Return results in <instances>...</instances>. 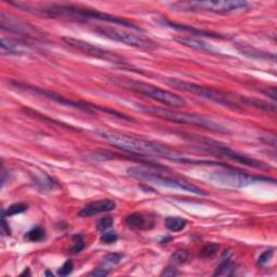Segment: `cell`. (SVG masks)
<instances>
[{
    "label": "cell",
    "instance_id": "6da1fadb",
    "mask_svg": "<svg viewBox=\"0 0 277 277\" xmlns=\"http://www.w3.org/2000/svg\"><path fill=\"white\" fill-rule=\"evenodd\" d=\"M97 133L105 141L109 142L111 145L116 146L117 148L130 153V154H133L138 157H158L184 165H196V162L197 165L199 164V159H193L188 156H185L182 153H180L174 148H170L167 145L160 144V143L157 142H153L150 140L125 135V133L109 130H100Z\"/></svg>",
    "mask_w": 277,
    "mask_h": 277
},
{
    "label": "cell",
    "instance_id": "7a4b0ae2",
    "mask_svg": "<svg viewBox=\"0 0 277 277\" xmlns=\"http://www.w3.org/2000/svg\"><path fill=\"white\" fill-rule=\"evenodd\" d=\"M15 7L22 8V10L31 12L37 15H41L51 18H60L64 21H73V22H90V21H100L106 22L114 25H120L123 27L130 28V30L143 32L142 28L135 23H132L125 18L115 16L112 14H108L104 12H100L97 10H92L88 8L76 7L72 5H49L42 8H31L25 4H11Z\"/></svg>",
    "mask_w": 277,
    "mask_h": 277
},
{
    "label": "cell",
    "instance_id": "3957f363",
    "mask_svg": "<svg viewBox=\"0 0 277 277\" xmlns=\"http://www.w3.org/2000/svg\"><path fill=\"white\" fill-rule=\"evenodd\" d=\"M111 81L118 86L120 88L130 90L132 92H136L138 94L144 95V97L159 102L161 104H165L168 108L173 109H181L186 105V101L184 98L180 97V95L170 92L165 89H160L156 86H153L151 83L131 79L128 77H123V76H118V77H112Z\"/></svg>",
    "mask_w": 277,
    "mask_h": 277
},
{
    "label": "cell",
    "instance_id": "277c9868",
    "mask_svg": "<svg viewBox=\"0 0 277 277\" xmlns=\"http://www.w3.org/2000/svg\"><path fill=\"white\" fill-rule=\"evenodd\" d=\"M138 109L147 115L154 116L160 119H164L170 122H177V123H183V125L194 126L197 128L207 129L209 131H215L219 133H228L226 128L220 125L218 122H215L208 118L203 116L196 115V114H188V113H180L173 110L168 109H161V108H153L147 106V105H139Z\"/></svg>",
    "mask_w": 277,
    "mask_h": 277
},
{
    "label": "cell",
    "instance_id": "5b68a950",
    "mask_svg": "<svg viewBox=\"0 0 277 277\" xmlns=\"http://www.w3.org/2000/svg\"><path fill=\"white\" fill-rule=\"evenodd\" d=\"M165 82L178 90L194 94L198 98H203L209 101H212L217 103L218 105H221V106L231 109L237 112L243 111L241 104H237L235 101H233L231 95L224 91L218 90L215 88H210V87H205V86H200L193 82L183 81L177 78H167L165 79Z\"/></svg>",
    "mask_w": 277,
    "mask_h": 277
},
{
    "label": "cell",
    "instance_id": "8992f818",
    "mask_svg": "<svg viewBox=\"0 0 277 277\" xmlns=\"http://www.w3.org/2000/svg\"><path fill=\"white\" fill-rule=\"evenodd\" d=\"M173 10L186 12H211L228 14L250 10V4L242 0H222V2H183L171 4Z\"/></svg>",
    "mask_w": 277,
    "mask_h": 277
},
{
    "label": "cell",
    "instance_id": "52a82bcc",
    "mask_svg": "<svg viewBox=\"0 0 277 277\" xmlns=\"http://www.w3.org/2000/svg\"><path fill=\"white\" fill-rule=\"evenodd\" d=\"M127 174L133 179H137L139 181H144V182H147L151 184L184 190V192H188L195 195L207 196V193L205 192V190L195 186L194 184H190L186 182V181L180 180L177 178H171L164 174L157 173V171L155 173V171L143 169L139 167H131L127 170Z\"/></svg>",
    "mask_w": 277,
    "mask_h": 277
},
{
    "label": "cell",
    "instance_id": "ba28073f",
    "mask_svg": "<svg viewBox=\"0 0 277 277\" xmlns=\"http://www.w3.org/2000/svg\"><path fill=\"white\" fill-rule=\"evenodd\" d=\"M13 84L16 86V87H18V88H22V89H25V90L40 94V95H42V97H45L47 99H50V100H52L54 102H58V103H60L62 105H66V106L74 108V109H77V110H82V111H86V112H95V113L103 112V113H106V114H109V115H112L114 117H117V118H119L121 120H132L131 117L125 115V114L119 113L117 111L111 110V109H108V108L100 106V105H98V104L73 101V100L64 98L63 95H61V94L54 93L52 91H48V90H45V89H42L40 87H36V86L23 83V82H20V81H14Z\"/></svg>",
    "mask_w": 277,
    "mask_h": 277
},
{
    "label": "cell",
    "instance_id": "9c48e42d",
    "mask_svg": "<svg viewBox=\"0 0 277 277\" xmlns=\"http://www.w3.org/2000/svg\"><path fill=\"white\" fill-rule=\"evenodd\" d=\"M93 32L100 36L109 38L111 40L118 41L133 48H138V49L154 50L156 48H158V44L152 40L151 38L141 34L121 30V28H117L115 26L99 25L93 28Z\"/></svg>",
    "mask_w": 277,
    "mask_h": 277
},
{
    "label": "cell",
    "instance_id": "30bf717a",
    "mask_svg": "<svg viewBox=\"0 0 277 277\" xmlns=\"http://www.w3.org/2000/svg\"><path fill=\"white\" fill-rule=\"evenodd\" d=\"M210 180L216 184L235 188L245 187L258 182H270V181H272V182L275 183L274 179L262 176H253L238 169L232 168L230 166L222 167V169L214 171V173L210 175Z\"/></svg>",
    "mask_w": 277,
    "mask_h": 277
},
{
    "label": "cell",
    "instance_id": "8fae6325",
    "mask_svg": "<svg viewBox=\"0 0 277 277\" xmlns=\"http://www.w3.org/2000/svg\"><path fill=\"white\" fill-rule=\"evenodd\" d=\"M199 147L204 150L205 152H208V153H210V154L215 155V156L221 157L224 159H228L231 161L237 162V164L247 166V167H251L254 169H260V170H265V171L272 170V167L267 165L266 162L251 158V157H248L246 155H243V154H241V153H238V152H236L230 147H227V146L218 144V143H216V142H210L208 140H205L204 142L200 143Z\"/></svg>",
    "mask_w": 277,
    "mask_h": 277
},
{
    "label": "cell",
    "instance_id": "7c38bea8",
    "mask_svg": "<svg viewBox=\"0 0 277 277\" xmlns=\"http://www.w3.org/2000/svg\"><path fill=\"white\" fill-rule=\"evenodd\" d=\"M63 41L65 44H68L70 47H72L73 49L80 51L84 54H87L91 58L102 60V61H106L111 62L114 64H118V65H126L127 62L121 58L120 55H118L115 52L109 51L106 49H103V48L94 46L90 42H87L81 39H76V38L73 37H64Z\"/></svg>",
    "mask_w": 277,
    "mask_h": 277
},
{
    "label": "cell",
    "instance_id": "4fadbf2b",
    "mask_svg": "<svg viewBox=\"0 0 277 277\" xmlns=\"http://www.w3.org/2000/svg\"><path fill=\"white\" fill-rule=\"evenodd\" d=\"M0 27H2V30L4 31L24 38H28V39H44L42 34L38 31L36 27H33V25L27 24L24 21L18 20V18L10 14H6L4 11L0 13Z\"/></svg>",
    "mask_w": 277,
    "mask_h": 277
},
{
    "label": "cell",
    "instance_id": "5bb4252c",
    "mask_svg": "<svg viewBox=\"0 0 277 277\" xmlns=\"http://www.w3.org/2000/svg\"><path fill=\"white\" fill-rule=\"evenodd\" d=\"M116 208V203L112 199H101L97 202H92L88 205H86L80 211L78 216L80 218H91L103 212H110L112 210Z\"/></svg>",
    "mask_w": 277,
    "mask_h": 277
},
{
    "label": "cell",
    "instance_id": "9a60e30c",
    "mask_svg": "<svg viewBox=\"0 0 277 277\" xmlns=\"http://www.w3.org/2000/svg\"><path fill=\"white\" fill-rule=\"evenodd\" d=\"M126 224L129 228L135 231H142V230H147L154 226V221L153 220L143 214H131L126 218Z\"/></svg>",
    "mask_w": 277,
    "mask_h": 277
},
{
    "label": "cell",
    "instance_id": "2e32d148",
    "mask_svg": "<svg viewBox=\"0 0 277 277\" xmlns=\"http://www.w3.org/2000/svg\"><path fill=\"white\" fill-rule=\"evenodd\" d=\"M160 23L164 26H166V27L174 28V30L181 31V32H188V33H190V35H194V36H204V37H210V38H224L221 35H218V34H215V33H210V32H205V31H200V30H196V28L189 27V26H186V25L177 24V23H174V22L168 21V20H161Z\"/></svg>",
    "mask_w": 277,
    "mask_h": 277
},
{
    "label": "cell",
    "instance_id": "e0dca14e",
    "mask_svg": "<svg viewBox=\"0 0 277 277\" xmlns=\"http://www.w3.org/2000/svg\"><path fill=\"white\" fill-rule=\"evenodd\" d=\"M2 54L4 55H26L27 49L26 48L14 40L7 39V38H2Z\"/></svg>",
    "mask_w": 277,
    "mask_h": 277
},
{
    "label": "cell",
    "instance_id": "ac0fdd59",
    "mask_svg": "<svg viewBox=\"0 0 277 277\" xmlns=\"http://www.w3.org/2000/svg\"><path fill=\"white\" fill-rule=\"evenodd\" d=\"M176 41H178L179 44L183 45V46H186L188 48H192V49L197 50V51H204V52H209V53L214 52V49L208 44H206L203 40L196 39V38L177 37Z\"/></svg>",
    "mask_w": 277,
    "mask_h": 277
},
{
    "label": "cell",
    "instance_id": "d6986e66",
    "mask_svg": "<svg viewBox=\"0 0 277 277\" xmlns=\"http://www.w3.org/2000/svg\"><path fill=\"white\" fill-rule=\"evenodd\" d=\"M240 102L244 105H248V106H252L257 110H260L262 112H276V108L274 104H270L265 101L259 100V99H253V98H247V97H241Z\"/></svg>",
    "mask_w": 277,
    "mask_h": 277
},
{
    "label": "cell",
    "instance_id": "ffe728a7",
    "mask_svg": "<svg viewBox=\"0 0 277 277\" xmlns=\"http://www.w3.org/2000/svg\"><path fill=\"white\" fill-rule=\"evenodd\" d=\"M33 181L34 183L36 184V186L39 188L40 190H53L55 188H59L60 185L55 182L53 179H51L50 177L44 175H36L33 176Z\"/></svg>",
    "mask_w": 277,
    "mask_h": 277
},
{
    "label": "cell",
    "instance_id": "44dd1931",
    "mask_svg": "<svg viewBox=\"0 0 277 277\" xmlns=\"http://www.w3.org/2000/svg\"><path fill=\"white\" fill-rule=\"evenodd\" d=\"M186 224H187L186 220L180 217H168L165 221L166 227L173 233H178L184 230Z\"/></svg>",
    "mask_w": 277,
    "mask_h": 277
},
{
    "label": "cell",
    "instance_id": "7402d4cb",
    "mask_svg": "<svg viewBox=\"0 0 277 277\" xmlns=\"http://www.w3.org/2000/svg\"><path fill=\"white\" fill-rule=\"evenodd\" d=\"M236 270V265L231 261L228 257L220 263L217 271L215 272V276H232Z\"/></svg>",
    "mask_w": 277,
    "mask_h": 277
},
{
    "label": "cell",
    "instance_id": "603a6c76",
    "mask_svg": "<svg viewBox=\"0 0 277 277\" xmlns=\"http://www.w3.org/2000/svg\"><path fill=\"white\" fill-rule=\"evenodd\" d=\"M121 259H122V254L121 253H109L102 259L100 267H103V269L111 272L112 267L119 264Z\"/></svg>",
    "mask_w": 277,
    "mask_h": 277
},
{
    "label": "cell",
    "instance_id": "cb8c5ba5",
    "mask_svg": "<svg viewBox=\"0 0 277 277\" xmlns=\"http://www.w3.org/2000/svg\"><path fill=\"white\" fill-rule=\"evenodd\" d=\"M25 238L28 242H32V243L41 242L46 238L45 228H42L40 226H36L25 234Z\"/></svg>",
    "mask_w": 277,
    "mask_h": 277
},
{
    "label": "cell",
    "instance_id": "d4e9b609",
    "mask_svg": "<svg viewBox=\"0 0 277 277\" xmlns=\"http://www.w3.org/2000/svg\"><path fill=\"white\" fill-rule=\"evenodd\" d=\"M27 205L24 203H17V204H13L10 207H9L6 211L3 210V215H5L6 217H12L18 214H22L27 210Z\"/></svg>",
    "mask_w": 277,
    "mask_h": 277
},
{
    "label": "cell",
    "instance_id": "484cf974",
    "mask_svg": "<svg viewBox=\"0 0 277 277\" xmlns=\"http://www.w3.org/2000/svg\"><path fill=\"white\" fill-rule=\"evenodd\" d=\"M188 260V252L186 250H177L171 255V261L176 265L184 264Z\"/></svg>",
    "mask_w": 277,
    "mask_h": 277
},
{
    "label": "cell",
    "instance_id": "4316f807",
    "mask_svg": "<svg viewBox=\"0 0 277 277\" xmlns=\"http://www.w3.org/2000/svg\"><path fill=\"white\" fill-rule=\"evenodd\" d=\"M218 249H219V246L217 244L208 243L202 248V250H200V255H202L203 258H211L217 253Z\"/></svg>",
    "mask_w": 277,
    "mask_h": 277
},
{
    "label": "cell",
    "instance_id": "83f0119b",
    "mask_svg": "<svg viewBox=\"0 0 277 277\" xmlns=\"http://www.w3.org/2000/svg\"><path fill=\"white\" fill-rule=\"evenodd\" d=\"M113 224H114V219L112 217L108 216V217H103L99 220L97 227H98L99 231H106V230H109L110 227L113 226Z\"/></svg>",
    "mask_w": 277,
    "mask_h": 277
},
{
    "label": "cell",
    "instance_id": "f1b7e54d",
    "mask_svg": "<svg viewBox=\"0 0 277 277\" xmlns=\"http://www.w3.org/2000/svg\"><path fill=\"white\" fill-rule=\"evenodd\" d=\"M86 247L83 237L81 235H75L74 236V246L72 247V253H79L83 248Z\"/></svg>",
    "mask_w": 277,
    "mask_h": 277
},
{
    "label": "cell",
    "instance_id": "f546056e",
    "mask_svg": "<svg viewBox=\"0 0 277 277\" xmlns=\"http://www.w3.org/2000/svg\"><path fill=\"white\" fill-rule=\"evenodd\" d=\"M73 271H74V262L72 260H68L59 269L58 275L61 277H65V276H69L70 274H72Z\"/></svg>",
    "mask_w": 277,
    "mask_h": 277
},
{
    "label": "cell",
    "instance_id": "4dcf8cb0",
    "mask_svg": "<svg viewBox=\"0 0 277 277\" xmlns=\"http://www.w3.org/2000/svg\"><path fill=\"white\" fill-rule=\"evenodd\" d=\"M273 254H274V249H269V250H265L264 252H262L259 257V259H258V264H259L260 266H264L266 265L267 263H269L271 261V259L273 258Z\"/></svg>",
    "mask_w": 277,
    "mask_h": 277
},
{
    "label": "cell",
    "instance_id": "1f68e13d",
    "mask_svg": "<svg viewBox=\"0 0 277 277\" xmlns=\"http://www.w3.org/2000/svg\"><path fill=\"white\" fill-rule=\"evenodd\" d=\"M118 240V235L115 232H105L101 235L100 241L103 244H113Z\"/></svg>",
    "mask_w": 277,
    "mask_h": 277
},
{
    "label": "cell",
    "instance_id": "d6a6232c",
    "mask_svg": "<svg viewBox=\"0 0 277 277\" xmlns=\"http://www.w3.org/2000/svg\"><path fill=\"white\" fill-rule=\"evenodd\" d=\"M2 233L5 236H10L11 235V230L9 227V224L6 220V216L2 215Z\"/></svg>",
    "mask_w": 277,
    "mask_h": 277
},
{
    "label": "cell",
    "instance_id": "836d02e7",
    "mask_svg": "<svg viewBox=\"0 0 277 277\" xmlns=\"http://www.w3.org/2000/svg\"><path fill=\"white\" fill-rule=\"evenodd\" d=\"M111 272L103 269V267H98L97 270H94L93 272L90 273V276H97V277H103V276H108Z\"/></svg>",
    "mask_w": 277,
    "mask_h": 277
},
{
    "label": "cell",
    "instance_id": "e575fe53",
    "mask_svg": "<svg viewBox=\"0 0 277 277\" xmlns=\"http://www.w3.org/2000/svg\"><path fill=\"white\" fill-rule=\"evenodd\" d=\"M263 93L267 97H270L273 101L276 100V88L275 87H269L266 88L265 90H263Z\"/></svg>",
    "mask_w": 277,
    "mask_h": 277
},
{
    "label": "cell",
    "instance_id": "d590c367",
    "mask_svg": "<svg viewBox=\"0 0 277 277\" xmlns=\"http://www.w3.org/2000/svg\"><path fill=\"white\" fill-rule=\"evenodd\" d=\"M179 274V272L175 269L173 266H169L167 269L161 273L162 276H177Z\"/></svg>",
    "mask_w": 277,
    "mask_h": 277
}]
</instances>
